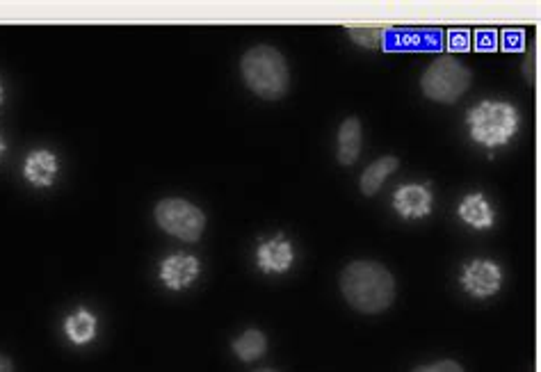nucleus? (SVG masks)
I'll return each mask as SVG.
<instances>
[{
  "label": "nucleus",
  "instance_id": "24",
  "mask_svg": "<svg viewBox=\"0 0 541 372\" xmlns=\"http://www.w3.org/2000/svg\"><path fill=\"white\" fill-rule=\"evenodd\" d=\"M0 101H3V87H0Z\"/></svg>",
  "mask_w": 541,
  "mask_h": 372
},
{
  "label": "nucleus",
  "instance_id": "20",
  "mask_svg": "<svg viewBox=\"0 0 541 372\" xmlns=\"http://www.w3.org/2000/svg\"><path fill=\"white\" fill-rule=\"evenodd\" d=\"M503 48H507V51H521L523 48V30H505L503 32Z\"/></svg>",
  "mask_w": 541,
  "mask_h": 372
},
{
  "label": "nucleus",
  "instance_id": "1",
  "mask_svg": "<svg viewBox=\"0 0 541 372\" xmlns=\"http://www.w3.org/2000/svg\"><path fill=\"white\" fill-rule=\"evenodd\" d=\"M341 293L354 311L379 315L393 304L395 279L375 261H354L341 274Z\"/></svg>",
  "mask_w": 541,
  "mask_h": 372
},
{
  "label": "nucleus",
  "instance_id": "15",
  "mask_svg": "<svg viewBox=\"0 0 541 372\" xmlns=\"http://www.w3.org/2000/svg\"><path fill=\"white\" fill-rule=\"evenodd\" d=\"M64 329H67V336L71 338V341L83 345V343L92 341V338H94L96 318L87 311H78L67 320V327H64Z\"/></svg>",
  "mask_w": 541,
  "mask_h": 372
},
{
  "label": "nucleus",
  "instance_id": "12",
  "mask_svg": "<svg viewBox=\"0 0 541 372\" xmlns=\"http://www.w3.org/2000/svg\"><path fill=\"white\" fill-rule=\"evenodd\" d=\"M459 217L466 224L475 226V229H489L494 226V210H491L489 201L482 194H468V197L459 204Z\"/></svg>",
  "mask_w": 541,
  "mask_h": 372
},
{
  "label": "nucleus",
  "instance_id": "13",
  "mask_svg": "<svg viewBox=\"0 0 541 372\" xmlns=\"http://www.w3.org/2000/svg\"><path fill=\"white\" fill-rule=\"evenodd\" d=\"M398 165L400 160L395 156H384L375 160L361 176V192L366 194V197H373V194H377L379 188H382L384 181L389 179L393 172H398Z\"/></svg>",
  "mask_w": 541,
  "mask_h": 372
},
{
  "label": "nucleus",
  "instance_id": "8",
  "mask_svg": "<svg viewBox=\"0 0 541 372\" xmlns=\"http://www.w3.org/2000/svg\"><path fill=\"white\" fill-rule=\"evenodd\" d=\"M199 274V263L195 256H185V254H176L172 258H167L163 263V270H160V277H163L165 286L172 290H183L188 288L192 281L197 279Z\"/></svg>",
  "mask_w": 541,
  "mask_h": 372
},
{
  "label": "nucleus",
  "instance_id": "21",
  "mask_svg": "<svg viewBox=\"0 0 541 372\" xmlns=\"http://www.w3.org/2000/svg\"><path fill=\"white\" fill-rule=\"evenodd\" d=\"M0 372H14V366L10 357H5V354H0Z\"/></svg>",
  "mask_w": 541,
  "mask_h": 372
},
{
  "label": "nucleus",
  "instance_id": "9",
  "mask_svg": "<svg viewBox=\"0 0 541 372\" xmlns=\"http://www.w3.org/2000/svg\"><path fill=\"white\" fill-rule=\"evenodd\" d=\"M363 144V128L357 117H347L338 131V163L350 167L359 160Z\"/></svg>",
  "mask_w": 541,
  "mask_h": 372
},
{
  "label": "nucleus",
  "instance_id": "11",
  "mask_svg": "<svg viewBox=\"0 0 541 372\" xmlns=\"http://www.w3.org/2000/svg\"><path fill=\"white\" fill-rule=\"evenodd\" d=\"M293 247L284 238L265 242L258 249V263L265 272H286L293 265Z\"/></svg>",
  "mask_w": 541,
  "mask_h": 372
},
{
  "label": "nucleus",
  "instance_id": "16",
  "mask_svg": "<svg viewBox=\"0 0 541 372\" xmlns=\"http://www.w3.org/2000/svg\"><path fill=\"white\" fill-rule=\"evenodd\" d=\"M347 35H350L354 42L363 48H377L379 44H382L384 28H350L347 30Z\"/></svg>",
  "mask_w": 541,
  "mask_h": 372
},
{
  "label": "nucleus",
  "instance_id": "17",
  "mask_svg": "<svg viewBox=\"0 0 541 372\" xmlns=\"http://www.w3.org/2000/svg\"><path fill=\"white\" fill-rule=\"evenodd\" d=\"M496 46H498V35L494 30L475 32V48H478V51H494Z\"/></svg>",
  "mask_w": 541,
  "mask_h": 372
},
{
  "label": "nucleus",
  "instance_id": "7",
  "mask_svg": "<svg viewBox=\"0 0 541 372\" xmlns=\"http://www.w3.org/2000/svg\"><path fill=\"white\" fill-rule=\"evenodd\" d=\"M393 206L405 220H416V217L430 215L432 194L423 185H405V188L395 192Z\"/></svg>",
  "mask_w": 541,
  "mask_h": 372
},
{
  "label": "nucleus",
  "instance_id": "10",
  "mask_svg": "<svg viewBox=\"0 0 541 372\" xmlns=\"http://www.w3.org/2000/svg\"><path fill=\"white\" fill-rule=\"evenodd\" d=\"M23 174L37 188H48V185H53L55 176H58V160L48 151H35L28 156Z\"/></svg>",
  "mask_w": 541,
  "mask_h": 372
},
{
  "label": "nucleus",
  "instance_id": "23",
  "mask_svg": "<svg viewBox=\"0 0 541 372\" xmlns=\"http://www.w3.org/2000/svg\"><path fill=\"white\" fill-rule=\"evenodd\" d=\"M3 149H5V144H3V142H0V153H3Z\"/></svg>",
  "mask_w": 541,
  "mask_h": 372
},
{
  "label": "nucleus",
  "instance_id": "3",
  "mask_svg": "<svg viewBox=\"0 0 541 372\" xmlns=\"http://www.w3.org/2000/svg\"><path fill=\"white\" fill-rule=\"evenodd\" d=\"M471 137L482 147L496 149L503 147L519 133V110L505 101H482L466 115Z\"/></svg>",
  "mask_w": 541,
  "mask_h": 372
},
{
  "label": "nucleus",
  "instance_id": "6",
  "mask_svg": "<svg viewBox=\"0 0 541 372\" xmlns=\"http://www.w3.org/2000/svg\"><path fill=\"white\" fill-rule=\"evenodd\" d=\"M462 281L468 295L484 299L498 293L500 283H503V272H500L498 265L491 261H473L464 270Z\"/></svg>",
  "mask_w": 541,
  "mask_h": 372
},
{
  "label": "nucleus",
  "instance_id": "2",
  "mask_svg": "<svg viewBox=\"0 0 541 372\" xmlns=\"http://www.w3.org/2000/svg\"><path fill=\"white\" fill-rule=\"evenodd\" d=\"M240 74L245 85L265 101L284 99L290 87V71L286 58L274 46L258 44L242 55Z\"/></svg>",
  "mask_w": 541,
  "mask_h": 372
},
{
  "label": "nucleus",
  "instance_id": "22",
  "mask_svg": "<svg viewBox=\"0 0 541 372\" xmlns=\"http://www.w3.org/2000/svg\"><path fill=\"white\" fill-rule=\"evenodd\" d=\"M256 372H277V370H272V368H263V370H256Z\"/></svg>",
  "mask_w": 541,
  "mask_h": 372
},
{
  "label": "nucleus",
  "instance_id": "14",
  "mask_svg": "<svg viewBox=\"0 0 541 372\" xmlns=\"http://www.w3.org/2000/svg\"><path fill=\"white\" fill-rule=\"evenodd\" d=\"M233 350H236L240 361L252 363L256 359H261L265 350H268V338L263 336V331L249 329L238 338L236 343H233Z\"/></svg>",
  "mask_w": 541,
  "mask_h": 372
},
{
  "label": "nucleus",
  "instance_id": "19",
  "mask_svg": "<svg viewBox=\"0 0 541 372\" xmlns=\"http://www.w3.org/2000/svg\"><path fill=\"white\" fill-rule=\"evenodd\" d=\"M448 39H450L452 51H468V44H471V35H468L466 30H459V32L452 30Z\"/></svg>",
  "mask_w": 541,
  "mask_h": 372
},
{
  "label": "nucleus",
  "instance_id": "18",
  "mask_svg": "<svg viewBox=\"0 0 541 372\" xmlns=\"http://www.w3.org/2000/svg\"><path fill=\"white\" fill-rule=\"evenodd\" d=\"M411 372H464V368L459 366L457 361L446 359V361L432 363V366H421V368H414V370H411Z\"/></svg>",
  "mask_w": 541,
  "mask_h": 372
},
{
  "label": "nucleus",
  "instance_id": "5",
  "mask_svg": "<svg viewBox=\"0 0 541 372\" xmlns=\"http://www.w3.org/2000/svg\"><path fill=\"white\" fill-rule=\"evenodd\" d=\"M153 217L160 229L183 242H197L206 231V215L201 208L179 197L158 201Z\"/></svg>",
  "mask_w": 541,
  "mask_h": 372
},
{
  "label": "nucleus",
  "instance_id": "4",
  "mask_svg": "<svg viewBox=\"0 0 541 372\" xmlns=\"http://www.w3.org/2000/svg\"><path fill=\"white\" fill-rule=\"evenodd\" d=\"M473 74L455 58H436L425 69L421 78V90L434 103H457L471 87Z\"/></svg>",
  "mask_w": 541,
  "mask_h": 372
}]
</instances>
